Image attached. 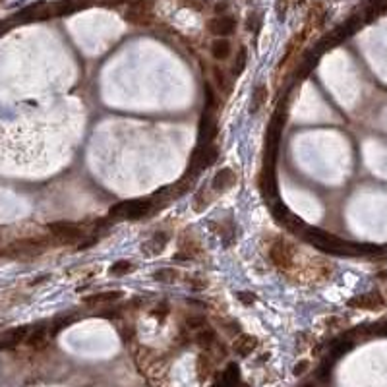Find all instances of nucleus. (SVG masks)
Masks as SVG:
<instances>
[{"label": "nucleus", "instance_id": "28", "mask_svg": "<svg viewBox=\"0 0 387 387\" xmlns=\"http://www.w3.org/2000/svg\"><path fill=\"white\" fill-rule=\"evenodd\" d=\"M126 0H97V4H103V6H118Z\"/></svg>", "mask_w": 387, "mask_h": 387}, {"label": "nucleus", "instance_id": "25", "mask_svg": "<svg viewBox=\"0 0 387 387\" xmlns=\"http://www.w3.org/2000/svg\"><path fill=\"white\" fill-rule=\"evenodd\" d=\"M227 10H228V2H227V0H223V2H217V4H215V14H217V16H219V14H221V16H227V14H225Z\"/></svg>", "mask_w": 387, "mask_h": 387}, {"label": "nucleus", "instance_id": "17", "mask_svg": "<svg viewBox=\"0 0 387 387\" xmlns=\"http://www.w3.org/2000/svg\"><path fill=\"white\" fill-rule=\"evenodd\" d=\"M184 325H186L188 331L198 333V331H201V329L205 327V318H203V316H188Z\"/></svg>", "mask_w": 387, "mask_h": 387}, {"label": "nucleus", "instance_id": "23", "mask_svg": "<svg viewBox=\"0 0 387 387\" xmlns=\"http://www.w3.org/2000/svg\"><path fill=\"white\" fill-rule=\"evenodd\" d=\"M260 14H250L248 16V29L250 31H257V27H260Z\"/></svg>", "mask_w": 387, "mask_h": 387}, {"label": "nucleus", "instance_id": "11", "mask_svg": "<svg viewBox=\"0 0 387 387\" xmlns=\"http://www.w3.org/2000/svg\"><path fill=\"white\" fill-rule=\"evenodd\" d=\"M323 22H325V10H323V6L316 4V6L310 10V14H308L306 27L310 29V31H312V29H316V27L323 26Z\"/></svg>", "mask_w": 387, "mask_h": 387}, {"label": "nucleus", "instance_id": "12", "mask_svg": "<svg viewBox=\"0 0 387 387\" xmlns=\"http://www.w3.org/2000/svg\"><path fill=\"white\" fill-rule=\"evenodd\" d=\"M118 298H122L120 291H107V293H99L93 296H87L85 302L87 304H105V302H116Z\"/></svg>", "mask_w": 387, "mask_h": 387}, {"label": "nucleus", "instance_id": "6", "mask_svg": "<svg viewBox=\"0 0 387 387\" xmlns=\"http://www.w3.org/2000/svg\"><path fill=\"white\" fill-rule=\"evenodd\" d=\"M385 304L383 296L379 293H368L362 294V296H354L348 300V306L350 308H360V310H377Z\"/></svg>", "mask_w": 387, "mask_h": 387}, {"label": "nucleus", "instance_id": "21", "mask_svg": "<svg viewBox=\"0 0 387 387\" xmlns=\"http://www.w3.org/2000/svg\"><path fill=\"white\" fill-rule=\"evenodd\" d=\"M213 76H215V80H217V85H219L221 89H228L227 76H225V72H223V70H219V68H215V70H213Z\"/></svg>", "mask_w": 387, "mask_h": 387}, {"label": "nucleus", "instance_id": "19", "mask_svg": "<svg viewBox=\"0 0 387 387\" xmlns=\"http://www.w3.org/2000/svg\"><path fill=\"white\" fill-rule=\"evenodd\" d=\"M213 200V196H205V190H201L196 194V200H194V205H196V211H201L203 207H207V203Z\"/></svg>", "mask_w": 387, "mask_h": 387}, {"label": "nucleus", "instance_id": "7", "mask_svg": "<svg viewBox=\"0 0 387 387\" xmlns=\"http://www.w3.org/2000/svg\"><path fill=\"white\" fill-rule=\"evenodd\" d=\"M217 157H219L217 147L205 144V146H201L200 149L194 153V161H192V163H194V169H205V167L213 165Z\"/></svg>", "mask_w": 387, "mask_h": 387}, {"label": "nucleus", "instance_id": "2", "mask_svg": "<svg viewBox=\"0 0 387 387\" xmlns=\"http://www.w3.org/2000/svg\"><path fill=\"white\" fill-rule=\"evenodd\" d=\"M151 211V201L149 200H132L122 201L118 205L110 207V217H124V219H140Z\"/></svg>", "mask_w": 387, "mask_h": 387}, {"label": "nucleus", "instance_id": "1", "mask_svg": "<svg viewBox=\"0 0 387 387\" xmlns=\"http://www.w3.org/2000/svg\"><path fill=\"white\" fill-rule=\"evenodd\" d=\"M294 257H296V250L293 244L287 240H275L269 246V260L275 267H279L281 271H291L294 266Z\"/></svg>", "mask_w": 387, "mask_h": 387}, {"label": "nucleus", "instance_id": "15", "mask_svg": "<svg viewBox=\"0 0 387 387\" xmlns=\"http://www.w3.org/2000/svg\"><path fill=\"white\" fill-rule=\"evenodd\" d=\"M246 62H248V51L242 47L234 58V64H232V76H240L242 70L246 68Z\"/></svg>", "mask_w": 387, "mask_h": 387}, {"label": "nucleus", "instance_id": "4", "mask_svg": "<svg viewBox=\"0 0 387 387\" xmlns=\"http://www.w3.org/2000/svg\"><path fill=\"white\" fill-rule=\"evenodd\" d=\"M49 230L53 232L56 238H62V240H78L83 238V228L76 223H68V221H56L49 225Z\"/></svg>", "mask_w": 387, "mask_h": 387}, {"label": "nucleus", "instance_id": "27", "mask_svg": "<svg viewBox=\"0 0 387 387\" xmlns=\"http://www.w3.org/2000/svg\"><path fill=\"white\" fill-rule=\"evenodd\" d=\"M306 370H308V362L302 360L300 364H296V368H294V375H302Z\"/></svg>", "mask_w": 387, "mask_h": 387}, {"label": "nucleus", "instance_id": "18", "mask_svg": "<svg viewBox=\"0 0 387 387\" xmlns=\"http://www.w3.org/2000/svg\"><path fill=\"white\" fill-rule=\"evenodd\" d=\"M153 279H157L159 283H174V279H178V271L174 269H163L153 273Z\"/></svg>", "mask_w": 387, "mask_h": 387}, {"label": "nucleus", "instance_id": "22", "mask_svg": "<svg viewBox=\"0 0 387 387\" xmlns=\"http://www.w3.org/2000/svg\"><path fill=\"white\" fill-rule=\"evenodd\" d=\"M180 2H182L184 6H188V8H194V10H203L207 0H180Z\"/></svg>", "mask_w": 387, "mask_h": 387}, {"label": "nucleus", "instance_id": "3", "mask_svg": "<svg viewBox=\"0 0 387 387\" xmlns=\"http://www.w3.org/2000/svg\"><path fill=\"white\" fill-rule=\"evenodd\" d=\"M124 20L134 26H149L153 24L151 14V0H134L130 8L124 12Z\"/></svg>", "mask_w": 387, "mask_h": 387}, {"label": "nucleus", "instance_id": "10", "mask_svg": "<svg viewBox=\"0 0 387 387\" xmlns=\"http://www.w3.org/2000/svg\"><path fill=\"white\" fill-rule=\"evenodd\" d=\"M230 51H232V47L225 37H219L211 43V54L215 60H227L230 56Z\"/></svg>", "mask_w": 387, "mask_h": 387}, {"label": "nucleus", "instance_id": "20", "mask_svg": "<svg viewBox=\"0 0 387 387\" xmlns=\"http://www.w3.org/2000/svg\"><path fill=\"white\" fill-rule=\"evenodd\" d=\"M43 341H45V329H35L33 333L27 337V343H29L31 347H41Z\"/></svg>", "mask_w": 387, "mask_h": 387}, {"label": "nucleus", "instance_id": "24", "mask_svg": "<svg viewBox=\"0 0 387 387\" xmlns=\"http://www.w3.org/2000/svg\"><path fill=\"white\" fill-rule=\"evenodd\" d=\"M238 298H240V302L242 304H254L255 302V294L254 293H246V291H242V293H238Z\"/></svg>", "mask_w": 387, "mask_h": 387}, {"label": "nucleus", "instance_id": "16", "mask_svg": "<svg viewBox=\"0 0 387 387\" xmlns=\"http://www.w3.org/2000/svg\"><path fill=\"white\" fill-rule=\"evenodd\" d=\"M132 271H134V266L130 262H126V260H120V262H116L114 266L110 267V275H114V277L128 275V273H132Z\"/></svg>", "mask_w": 387, "mask_h": 387}, {"label": "nucleus", "instance_id": "8", "mask_svg": "<svg viewBox=\"0 0 387 387\" xmlns=\"http://www.w3.org/2000/svg\"><path fill=\"white\" fill-rule=\"evenodd\" d=\"M255 347H257V339L246 333L238 335V337L234 339V343H232V348H234V352H236L238 356H250L255 350Z\"/></svg>", "mask_w": 387, "mask_h": 387}, {"label": "nucleus", "instance_id": "14", "mask_svg": "<svg viewBox=\"0 0 387 387\" xmlns=\"http://www.w3.org/2000/svg\"><path fill=\"white\" fill-rule=\"evenodd\" d=\"M267 93H269V91H267V85H264V83L255 87V89H254V97H252V107H250V110H252V112H255L257 108H262V105H264V103L267 101Z\"/></svg>", "mask_w": 387, "mask_h": 387}, {"label": "nucleus", "instance_id": "5", "mask_svg": "<svg viewBox=\"0 0 387 387\" xmlns=\"http://www.w3.org/2000/svg\"><path fill=\"white\" fill-rule=\"evenodd\" d=\"M207 29H209V33H213V35L227 37L230 33H234L236 20H234L232 16H217V18H211V20L207 22Z\"/></svg>", "mask_w": 387, "mask_h": 387}, {"label": "nucleus", "instance_id": "13", "mask_svg": "<svg viewBox=\"0 0 387 387\" xmlns=\"http://www.w3.org/2000/svg\"><path fill=\"white\" fill-rule=\"evenodd\" d=\"M171 240L169 238V234L167 232H157V234H153L151 236V240L147 242L146 246V250H151L149 254H155V252H161V250H165V246H167V242Z\"/></svg>", "mask_w": 387, "mask_h": 387}, {"label": "nucleus", "instance_id": "26", "mask_svg": "<svg viewBox=\"0 0 387 387\" xmlns=\"http://www.w3.org/2000/svg\"><path fill=\"white\" fill-rule=\"evenodd\" d=\"M167 314H169V308L165 306V304H161L159 308H155V310H153V316H155V318H161V320H165V318H167Z\"/></svg>", "mask_w": 387, "mask_h": 387}, {"label": "nucleus", "instance_id": "9", "mask_svg": "<svg viewBox=\"0 0 387 387\" xmlns=\"http://www.w3.org/2000/svg\"><path fill=\"white\" fill-rule=\"evenodd\" d=\"M236 184V174L234 171H230V169H223V171H219V173L215 174L213 178V190L217 192H225L228 188H232Z\"/></svg>", "mask_w": 387, "mask_h": 387}]
</instances>
